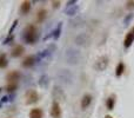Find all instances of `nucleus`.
<instances>
[{
    "label": "nucleus",
    "mask_w": 134,
    "mask_h": 118,
    "mask_svg": "<svg viewBox=\"0 0 134 118\" xmlns=\"http://www.w3.org/2000/svg\"><path fill=\"white\" fill-rule=\"evenodd\" d=\"M24 52H25V47L23 45H15L13 47V50H12L11 54L13 58H19V57H21L24 54Z\"/></svg>",
    "instance_id": "nucleus-15"
},
{
    "label": "nucleus",
    "mask_w": 134,
    "mask_h": 118,
    "mask_svg": "<svg viewBox=\"0 0 134 118\" xmlns=\"http://www.w3.org/2000/svg\"><path fill=\"white\" fill-rule=\"evenodd\" d=\"M79 12V6L76 5V1L73 0V1H68L66 5V8H65V14L68 17H74L76 16Z\"/></svg>",
    "instance_id": "nucleus-7"
},
{
    "label": "nucleus",
    "mask_w": 134,
    "mask_h": 118,
    "mask_svg": "<svg viewBox=\"0 0 134 118\" xmlns=\"http://www.w3.org/2000/svg\"><path fill=\"white\" fill-rule=\"evenodd\" d=\"M8 65V60H7V57L5 53L0 54V69H4Z\"/></svg>",
    "instance_id": "nucleus-23"
},
{
    "label": "nucleus",
    "mask_w": 134,
    "mask_h": 118,
    "mask_svg": "<svg viewBox=\"0 0 134 118\" xmlns=\"http://www.w3.org/2000/svg\"><path fill=\"white\" fill-rule=\"evenodd\" d=\"M30 118H44V111L39 107L32 109L30 111Z\"/></svg>",
    "instance_id": "nucleus-19"
},
{
    "label": "nucleus",
    "mask_w": 134,
    "mask_h": 118,
    "mask_svg": "<svg viewBox=\"0 0 134 118\" xmlns=\"http://www.w3.org/2000/svg\"><path fill=\"white\" fill-rule=\"evenodd\" d=\"M126 8L127 9H134V1H127L126 2Z\"/></svg>",
    "instance_id": "nucleus-29"
},
{
    "label": "nucleus",
    "mask_w": 134,
    "mask_h": 118,
    "mask_svg": "<svg viewBox=\"0 0 134 118\" xmlns=\"http://www.w3.org/2000/svg\"><path fill=\"white\" fill-rule=\"evenodd\" d=\"M39 86H41L42 89H46L47 86H48V84H49V77L47 76L46 73H44V74H41L40 76V78H39Z\"/></svg>",
    "instance_id": "nucleus-18"
},
{
    "label": "nucleus",
    "mask_w": 134,
    "mask_h": 118,
    "mask_svg": "<svg viewBox=\"0 0 134 118\" xmlns=\"http://www.w3.org/2000/svg\"><path fill=\"white\" fill-rule=\"evenodd\" d=\"M52 5H53L54 8H57V7H59V5H60V1H52Z\"/></svg>",
    "instance_id": "nucleus-30"
},
{
    "label": "nucleus",
    "mask_w": 134,
    "mask_h": 118,
    "mask_svg": "<svg viewBox=\"0 0 134 118\" xmlns=\"http://www.w3.org/2000/svg\"><path fill=\"white\" fill-rule=\"evenodd\" d=\"M133 17H134L133 14H128V16L125 18V20H124V24H125V25H128V21H131V20H132V19H133Z\"/></svg>",
    "instance_id": "nucleus-28"
},
{
    "label": "nucleus",
    "mask_w": 134,
    "mask_h": 118,
    "mask_svg": "<svg viewBox=\"0 0 134 118\" xmlns=\"http://www.w3.org/2000/svg\"><path fill=\"white\" fill-rule=\"evenodd\" d=\"M61 30H63V23H58V25L54 27V30L52 31L48 35H46V37L44 38V40H47V39H49V38H52V39H54V40H58L61 35Z\"/></svg>",
    "instance_id": "nucleus-9"
},
{
    "label": "nucleus",
    "mask_w": 134,
    "mask_h": 118,
    "mask_svg": "<svg viewBox=\"0 0 134 118\" xmlns=\"http://www.w3.org/2000/svg\"><path fill=\"white\" fill-rule=\"evenodd\" d=\"M133 42H134V32L131 30L130 32L126 34L125 40H124V46H125V49H128V47H131V45L133 44Z\"/></svg>",
    "instance_id": "nucleus-16"
},
{
    "label": "nucleus",
    "mask_w": 134,
    "mask_h": 118,
    "mask_svg": "<svg viewBox=\"0 0 134 118\" xmlns=\"http://www.w3.org/2000/svg\"><path fill=\"white\" fill-rule=\"evenodd\" d=\"M35 64H37V58H35V56H27L23 60L21 66H23L24 69H31V67L34 66Z\"/></svg>",
    "instance_id": "nucleus-12"
},
{
    "label": "nucleus",
    "mask_w": 134,
    "mask_h": 118,
    "mask_svg": "<svg viewBox=\"0 0 134 118\" xmlns=\"http://www.w3.org/2000/svg\"><path fill=\"white\" fill-rule=\"evenodd\" d=\"M21 39L27 45H34L38 42V39H39V31H38L37 26L32 25V24L26 26L25 30L23 31Z\"/></svg>",
    "instance_id": "nucleus-1"
},
{
    "label": "nucleus",
    "mask_w": 134,
    "mask_h": 118,
    "mask_svg": "<svg viewBox=\"0 0 134 118\" xmlns=\"http://www.w3.org/2000/svg\"><path fill=\"white\" fill-rule=\"evenodd\" d=\"M31 8H32V2H31V1H23V2H21L20 12L24 14V16L28 14V12L31 11Z\"/></svg>",
    "instance_id": "nucleus-17"
},
{
    "label": "nucleus",
    "mask_w": 134,
    "mask_h": 118,
    "mask_svg": "<svg viewBox=\"0 0 134 118\" xmlns=\"http://www.w3.org/2000/svg\"><path fill=\"white\" fill-rule=\"evenodd\" d=\"M58 78L60 79L61 81H64V83L69 84L72 81L73 76H72V73L68 71V70H60V71H59V73H58Z\"/></svg>",
    "instance_id": "nucleus-11"
},
{
    "label": "nucleus",
    "mask_w": 134,
    "mask_h": 118,
    "mask_svg": "<svg viewBox=\"0 0 134 118\" xmlns=\"http://www.w3.org/2000/svg\"><path fill=\"white\" fill-rule=\"evenodd\" d=\"M21 78V73L19 71H11L6 77V80L9 83H18V80Z\"/></svg>",
    "instance_id": "nucleus-14"
},
{
    "label": "nucleus",
    "mask_w": 134,
    "mask_h": 118,
    "mask_svg": "<svg viewBox=\"0 0 134 118\" xmlns=\"http://www.w3.org/2000/svg\"><path fill=\"white\" fill-rule=\"evenodd\" d=\"M0 91H1V89H0Z\"/></svg>",
    "instance_id": "nucleus-33"
},
{
    "label": "nucleus",
    "mask_w": 134,
    "mask_h": 118,
    "mask_svg": "<svg viewBox=\"0 0 134 118\" xmlns=\"http://www.w3.org/2000/svg\"><path fill=\"white\" fill-rule=\"evenodd\" d=\"M14 100V95H6L4 97H1V104H6V103L13 102Z\"/></svg>",
    "instance_id": "nucleus-24"
},
{
    "label": "nucleus",
    "mask_w": 134,
    "mask_h": 118,
    "mask_svg": "<svg viewBox=\"0 0 134 118\" xmlns=\"http://www.w3.org/2000/svg\"><path fill=\"white\" fill-rule=\"evenodd\" d=\"M25 99H26V104L32 105V104H35V103L39 102L40 97H39V93H38L34 89H31V90H28L27 92H26Z\"/></svg>",
    "instance_id": "nucleus-5"
},
{
    "label": "nucleus",
    "mask_w": 134,
    "mask_h": 118,
    "mask_svg": "<svg viewBox=\"0 0 134 118\" xmlns=\"http://www.w3.org/2000/svg\"><path fill=\"white\" fill-rule=\"evenodd\" d=\"M105 118H114V117H112V116H109V115H107V116H105Z\"/></svg>",
    "instance_id": "nucleus-31"
},
{
    "label": "nucleus",
    "mask_w": 134,
    "mask_h": 118,
    "mask_svg": "<svg viewBox=\"0 0 134 118\" xmlns=\"http://www.w3.org/2000/svg\"><path fill=\"white\" fill-rule=\"evenodd\" d=\"M132 31H133V32H134V27H133V28H132Z\"/></svg>",
    "instance_id": "nucleus-32"
},
{
    "label": "nucleus",
    "mask_w": 134,
    "mask_h": 118,
    "mask_svg": "<svg viewBox=\"0 0 134 118\" xmlns=\"http://www.w3.org/2000/svg\"><path fill=\"white\" fill-rule=\"evenodd\" d=\"M124 71H125V64H124L122 61H120L118 64V66H116V69H115V76L116 77L122 76Z\"/></svg>",
    "instance_id": "nucleus-21"
},
{
    "label": "nucleus",
    "mask_w": 134,
    "mask_h": 118,
    "mask_svg": "<svg viewBox=\"0 0 134 118\" xmlns=\"http://www.w3.org/2000/svg\"><path fill=\"white\" fill-rule=\"evenodd\" d=\"M65 60L68 63V64H71V65L79 64V61L81 60L80 51H79V50H76V49H73V47L68 49L66 51V53H65Z\"/></svg>",
    "instance_id": "nucleus-2"
},
{
    "label": "nucleus",
    "mask_w": 134,
    "mask_h": 118,
    "mask_svg": "<svg viewBox=\"0 0 134 118\" xmlns=\"http://www.w3.org/2000/svg\"><path fill=\"white\" fill-rule=\"evenodd\" d=\"M109 64V58L107 56H101L99 57L97 60H95L94 63V69L97 70V71H105V70L107 69V66H108Z\"/></svg>",
    "instance_id": "nucleus-4"
},
{
    "label": "nucleus",
    "mask_w": 134,
    "mask_h": 118,
    "mask_svg": "<svg viewBox=\"0 0 134 118\" xmlns=\"http://www.w3.org/2000/svg\"><path fill=\"white\" fill-rule=\"evenodd\" d=\"M52 95H53V98L55 102L59 103V100H65L66 99V95L64 92V90L60 88L59 85H55L53 88V91H52Z\"/></svg>",
    "instance_id": "nucleus-10"
},
{
    "label": "nucleus",
    "mask_w": 134,
    "mask_h": 118,
    "mask_svg": "<svg viewBox=\"0 0 134 118\" xmlns=\"http://www.w3.org/2000/svg\"><path fill=\"white\" fill-rule=\"evenodd\" d=\"M16 89H18V84L16 83H9L8 85L6 86V90L8 91V92H14Z\"/></svg>",
    "instance_id": "nucleus-25"
},
{
    "label": "nucleus",
    "mask_w": 134,
    "mask_h": 118,
    "mask_svg": "<svg viewBox=\"0 0 134 118\" xmlns=\"http://www.w3.org/2000/svg\"><path fill=\"white\" fill-rule=\"evenodd\" d=\"M114 104H115V97L112 96V97H108L106 102V106H107V110H113L114 109Z\"/></svg>",
    "instance_id": "nucleus-22"
},
{
    "label": "nucleus",
    "mask_w": 134,
    "mask_h": 118,
    "mask_svg": "<svg viewBox=\"0 0 134 118\" xmlns=\"http://www.w3.org/2000/svg\"><path fill=\"white\" fill-rule=\"evenodd\" d=\"M46 18H47V11L45 8H41L37 12V21L38 23H44Z\"/></svg>",
    "instance_id": "nucleus-20"
},
{
    "label": "nucleus",
    "mask_w": 134,
    "mask_h": 118,
    "mask_svg": "<svg viewBox=\"0 0 134 118\" xmlns=\"http://www.w3.org/2000/svg\"><path fill=\"white\" fill-rule=\"evenodd\" d=\"M54 50H55V45L52 44V45H49L48 47H46L45 50L40 51L39 53H38L37 56H35V58H37V63H38V61H42V60L48 59L49 57L52 56V53L54 52Z\"/></svg>",
    "instance_id": "nucleus-3"
},
{
    "label": "nucleus",
    "mask_w": 134,
    "mask_h": 118,
    "mask_svg": "<svg viewBox=\"0 0 134 118\" xmlns=\"http://www.w3.org/2000/svg\"><path fill=\"white\" fill-rule=\"evenodd\" d=\"M49 115L52 118H61L63 116V111H61V106L58 102L53 100L51 105V110H49Z\"/></svg>",
    "instance_id": "nucleus-8"
},
{
    "label": "nucleus",
    "mask_w": 134,
    "mask_h": 118,
    "mask_svg": "<svg viewBox=\"0 0 134 118\" xmlns=\"http://www.w3.org/2000/svg\"><path fill=\"white\" fill-rule=\"evenodd\" d=\"M14 42V35H8V37L6 38V39H4V42H2V45H8L9 43H13Z\"/></svg>",
    "instance_id": "nucleus-27"
},
{
    "label": "nucleus",
    "mask_w": 134,
    "mask_h": 118,
    "mask_svg": "<svg viewBox=\"0 0 134 118\" xmlns=\"http://www.w3.org/2000/svg\"><path fill=\"white\" fill-rule=\"evenodd\" d=\"M92 100H93V97H92L91 95H88V93L83 95L82 98H81V102H80L81 109H82V110H86L91 104H92Z\"/></svg>",
    "instance_id": "nucleus-13"
},
{
    "label": "nucleus",
    "mask_w": 134,
    "mask_h": 118,
    "mask_svg": "<svg viewBox=\"0 0 134 118\" xmlns=\"http://www.w3.org/2000/svg\"><path fill=\"white\" fill-rule=\"evenodd\" d=\"M18 23H19V20L16 19V20H14V23H13V25L9 27V31H8V35H12L13 34V32H14V30L16 28V26H18Z\"/></svg>",
    "instance_id": "nucleus-26"
},
{
    "label": "nucleus",
    "mask_w": 134,
    "mask_h": 118,
    "mask_svg": "<svg viewBox=\"0 0 134 118\" xmlns=\"http://www.w3.org/2000/svg\"><path fill=\"white\" fill-rule=\"evenodd\" d=\"M74 43L78 46H88L91 43V37L87 34V33H79L75 38H74Z\"/></svg>",
    "instance_id": "nucleus-6"
}]
</instances>
